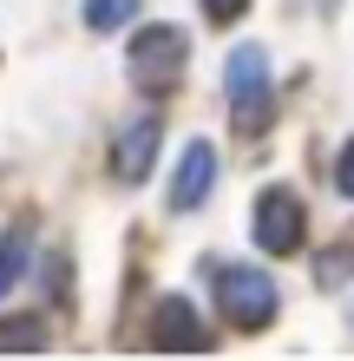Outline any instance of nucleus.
Segmentation results:
<instances>
[{"label": "nucleus", "instance_id": "obj_7", "mask_svg": "<svg viewBox=\"0 0 354 361\" xmlns=\"http://www.w3.org/2000/svg\"><path fill=\"white\" fill-rule=\"evenodd\" d=\"M151 348H210V329L197 322V309L184 295H164L151 315Z\"/></svg>", "mask_w": 354, "mask_h": 361}, {"label": "nucleus", "instance_id": "obj_3", "mask_svg": "<svg viewBox=\"0 0 354 361\" xmlns=\"http://www.w3.org/2000/svg\"><path fill=\"white\" fill-rule=\"evenodd\" d=\"M217 302H223V315H230L236 329H269L276 322V276L269 269H256V263H223L217 269Z\"/></svg>", "mask_w": 354, "mask_h": 361}, {"label": "nucleus", "instance_id": "obj_11", "mask_svg": "<svg viewBox=\"0 0 354 361\" xmlns=\"http://www.w3.org/2000/svg\"><path fill=\"white\" fill-rule=\"evenodd\" d=\"M335 190H341V197L354 204V138L341 145V158H335Z\"/></svg>", "mask_w": 354, "mask_h": 361}, {"label": "nucleus", "instance_id": "obj_4", "mask_svg": "<svg viewBox=\"0 0 354 361\" xmlns=\"http://www.w3.org/2000/svg\"><path fill=\"white\" fill-rule=\"evenodd\" d=\"M249 237H256L263 257H296L302 237H308V210L289 184H269L256 197V217H249Z\"/></svg>", "mask_w": 354, "mask_h": 361}, {"label": "nucleus", "instance_id": "obj_12", "mask_svg": "<svg viewBox=\"0 0 354 361\" xmlns=\"http://www.w3.org/2000/svg\"><path fill=\"white\" fill-rule=\"evenodd\" d=\"M203 13H210L217 27H230V20H243V13H249V0H203Z\"/></svg>", "mask_w": 354, "mask_h": 361}, {"label": "nucleus", "instance_id": "obj_6", "mask_svg": "<svg viewBox=\"0 0 354 361\" xmlns=\"http://www.w3.org/2000/svg\"><path fill=\"white\" fill-rule=\"evenodd\" d=\"M210 184H217V145H210V138H191V145L177 152V171H171V210H177V217L203 210Z\"/></svg>", "mask_w": 354, "mask_h": 361}, {"label": "nucleus", "instance_id": "obj_8", "mask_svg": "<svg viewBox=\"0 0 354 361\" xmlns=\"http://www.w3.org/2000/svg\"><path fill=\"white\" fill-rule=\"evenodd\" d=\"M53 335L39 315H13V322H0V348H46Z\"/></svg>", "mask_w": 354, "mask_h": 361}, {"label": "nucleus", "instance_id": "obj_5", "mask_svg": "<svg viewBox=\"0 0 354 361\" xmlns=\"http://www.w3.org/2000/svg\"><path fill=\"white\" fill-rule=\"evenodd\" d=\"M158 145H164V118L158 112H138L112 138V178L118 184H144V178H151V164H158Z\"/></svg>", "mask_w": 354, "mask_h": 361}, {"label": "nucleus", "instance_id": "obj_10", "mask_svg": "<svg viewBox=\"0 0 354 361\" xmlns=\"http://www.w3.org/2000/svg\"><path fill=\"white\" fill-rule=\"evenodd\" d=\"M20 269H27V230H7L0 237V295L20 283Z\"/></svg>", "mask_w": 354, "mask_h": 361}, {"label": "nucleus", "instance_id": "obj_2", "mask_svg": "<svg viewBox=\"0 0 354 361\" xmlns=\"http://www.w3.org/2000/svg\"><path fill=\"white\" fill-rule=\"evenodd\" d=\"M125 66H132V86L138 92H171L184 66H191V39H184V27H171V20H158V27H138L132 47H125Z\"/></svg>", "mask_w": 354, "mask_h": 361}, {"label": "nucleus", "instance_id": "obj_9", "mask_svg": "<svg viewBox=\"0 0 354 361\" xmlns=\"http://www.w3.org/2000/svg\"><path fill=\"white\" fill-rule=\"evenodd\" d=\"M132 13H138V0H86V27L92 33H118Z\"/></svg>", "mask_w": 354, "mask_h": 361}, {"label": "nucleus", "instance_id": "obj_1", "mask_svg": "<svg viewBox=\"0 0 354 361\" xmlns=\"http://www.w3.org/2000/svg\"><path fill=\"white\" fill-rule=\"evenodd\" d=\"M223 99H230L236 132H269V118H276V79H269V53L256 39L230 47V59H223Z\"/></svg>", "mask_w": 354, "mask_h": 361}]
</instances>
